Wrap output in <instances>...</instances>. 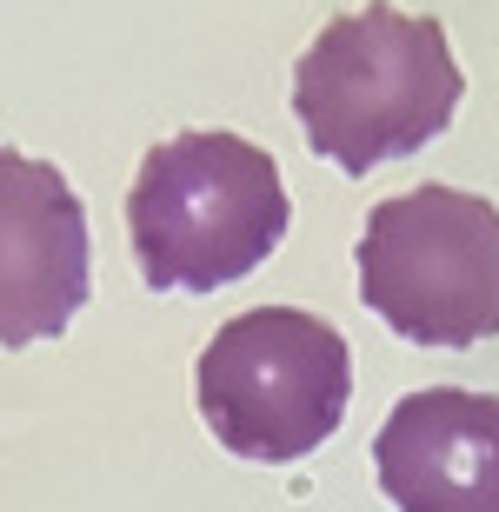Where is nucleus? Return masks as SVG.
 <instances>
[{
	"instance_id": "1",
	"label": "nucleus",
	"mask_w": 499,
	"mask_h": 512,
	"mask_svg": "<svg viewBox=\"0 0 499 512\" xmlns=\"http://www.w3.org/2000/svg\"><path fill=\"white\" fill-rule=\"evenodd\" d=\"M460 94L466 74L446 47V27L386 0L327 20L293 67V114L307 127V147L340 173H373L440 140L460 114Z\"/></svg>"
},
{
	"instance_id": "2",
	"label": "nucleus",
	"mask_w": 499,
	"mask_h": 512,
	"mask_svg": "<svg viewBox=\"0 0 499 512\" xmlns=\"http://www.w3.org/2000/svg\"><path fill=\"white\" fill-rule=\"evenodd\" d=\"M293 200L267 147L240 133H173L134 173L127 240L154 293H213L267 266Z\"/></svg>"
},
{
	"instance_id": "3",
	"label": "nucleus",
	"mask_w": 499,
	"mask_h": 512,
	"mask_svg": "<svg viewBox=\"0 0 499 512\" xmlns=\"http://www.w3.org/2000/svg\"><path fill=\"white\" fill-rule=\"evenodd\" d=\"M193 399L233 459L293 466L340 433L353 399V353L320 313L253 306L207 340L193 366Z\"/></svg>"
},
{
	"instance_id": "4",
	"label": "nucleus",
	"mask_w": 499,
	"mask_h": 512,
	"mask_svg": "<svg viewBox=\"0 0 499 512\" xmlns=\"http://www.w3.org/2000/svg\"><path fill=\"white\" fill-rule=\"evenodd\" d=\"M360 300L413 346L499 333V207L460 187H413L366 213Z\"/></svg>"
},
{
	"instance_id": "5",
	"label": "nucleus",
	"mask_w": 499,
	"mask_h": 512,
	"mask_svg": "<svg viewBox=\"0 0 499 512\" xmlns=\"http://www.w3.org/2000/svg\"><path fill=\"white\" fill-rule=\"evenodd\" d=\"M94 293L87 207L54 160L0 147V346H34L74 326Z\"/></svg>"
},
{
	"instance_id": "6",
	"label": "nucleus",
	"mask_w": 499,
	"mask_h": 512,
	"mask_svg": "<svg viewBox=\"0 0 499 512\" xmlns=\"http://www.w3.org/2000/svg\"><path fill=\"white\" fill-rule=\"evenodd\" d=\"M380 493L400 512H499V399L426 386L373 439Z\"/></svg>"
}]
</instances>
